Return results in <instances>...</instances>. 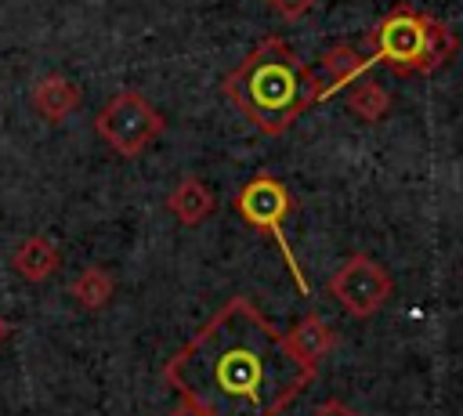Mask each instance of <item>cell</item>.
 <instances>
[{
  "mask_svg": "<svg viewBox=\"0 0 463 416\" xmlns=\"http://www.w3.org/2000/svg\"><path fill=\"white\" fill-rule=\"evenodd\" d=\"M166 383L206 416H282L315 362L250 297H232L166 362Z\"/></svg>",
  "mask_w": 463,
  "mask_h": 416,
  "instance_id": "6da1fadb",
  "label": "cell"
},
{
  "mask_svg": "<svg viewBox=\"0 0 463 416\" xmlns=\"http://www.w3.org/2000/svg\"><path fill=\"white\" fill-rule=\"evenodd\" d=\"M221 90L260 134L279 137L318 101V76L282 36L268 33L221 80Z\"/></svg>",
  "mask_w": 463,
  "mask_h": 416,
  "instance_id": "7a4b0ae2",
  "label": "cell"
},
{
  "mask_svg": "<svg viewBox=\"0 0 463 416\" xmlns=\"http://www.w3.org/2000/svg\"><path fill=\"white\" fill-rule=\"evenodd\" d=\"M365 47H369V61L387 65L394 76H416V72L427 76L456 58L459 36L441 18L412 4H394L365 33Z\"/></svg>",
  "mask_w": 463,
  "mask_h": 416,
  "instance_id": "3957f363",
  "label": "cell"
},
{
  "mask_svg": "<svg viewBox=\"0 0 463 416\" xmlns=\"http://www.w3.org/2000/svg\"><path fill=\"white\" fill-rule=\"evenodd\" d=\"M235 210H239V217H242L250 228H257L260 235L275 239V246H279V253H282V260H286V268H289V275H293V282H297V293H300V297H311V286H307V279H304V271H300V264H297V257H293L289 239H286V217L293 213V195H289V188H286L279 177H271V174H253V177L235 192Z\"/></svg>",
  "mask_w": 463,
  "mask_h": 416,
  "instance_id": "277c9868",
  "label": "cell"
},
{
  "mask_svg": "<svg viewBox=\"0 0 463 416\" xmlns=\"http://www.w3.org/2000/svg\"><path fill=\"white\" fill-rule=\"evenodd\" d=\"M166 119L163 112L141 94V90H119L105 101V109L94 116V134L119 156H141L159 134Z\"/></svg>",
  "mask_w": 463,
  "mask_h": 416,
  "instance_id": "5b68a950",
  "label": "cell"
},
{
  "mask_svg": "<svg viewBox=\"0 0 463 416\" xmlns=\"http://www.w3.org/2000/svg\"><path fill=\"white\" fill-rule=\"evenodd\" d=\"M391 275L369 253H351L329 279V297L340 300L351 318H373L391 300Z\"/></svg>",
  "mask_w": 463,
  "mask_h": 416,
  "instance_id": "8992f818",
  "label": "cell"
},
{
  "mask_svg": "<svg viewBox=\"0 0 463 416\" xmlns=\"http://www.w3.org/2000/svg\"><path fill=\"white\" fill-rule=\"evenodd\" d=\"M369 65H373V61L362 54V47H354V43H347V40L326 47L322 58H318V69H315V76H318V101L329 98L333 90H340V87L362 80Z\"/></svg>",
  "mask_w": 463,
  "mask_h": 416,
  "instance_id": "52a82bcc",
  "label": "cell"
},
{
  "mask_svg": "<svg viewBox=\"0 0 463 416\" xmlns=\"http://www.w3.org/2000/svg\"><path fill=\"white\" fill-rule=\"evenodd\" d=\"M80 101H83L80 87H76L69 76H61V72H47V76H40V80L33 83V109H36L47 123L69 119V116L80 109Z\"/></svg>",
  "mask_w": 463,
  "mask_h": 416,
  "instance_id": "ba28073f",
  "label": "cell"
},
{
  "mask_svg": "<svg viewBox=\"0 0 463 416\" xmlns=\"http://www.w3.org/2000/svg\"><path fill=\"white\" fill-rule=\"evenodd\" d=\"M213 192L199 181V177H181L174 188H170V195H166V210L184 224V228H195V224H203L210 213H213Z\"/></svg>",
  "mask_w": 463,
  "mask_h": 416,
  "instance_id": "9c48e42d",
  "label": "cell"
},
{
  "mask_svg": "<svg viewBox=\"0 0 463 416\" xmlns=\"http://www.w3.org/2000/svg\"><path fill=\"white\" fill-rule=\"evenodd\" d=\"M11 268H14L22 279H29V282H43V279H51V275L61 268V253H58V246H54L51 239L29 235V239H22V242L14 246Z\"/></svg>",
  "mask_w": 463,
  "mask_h": 416,
  "instance_id": "30bf717a",
  "label": "cell"
},
{
  "mask_svg": "<svg viewBox=\"0 0 463 416\" xmlns=\"http://www.w3.org/2000/svg\"><path fill=\"white\" fill-rule=\"evenodd\" d=\"M391 94H387V87L380 83V80H369V76H362V80H354L351 83V90H347V109L362 119V123H380L387 112H391Z\"/></svg>",
  "mask_w": 463,
  "mask_h": 416,
  "instance_id": "8fae6325",
  "label": "cell"
},
{
  "mask_svg": "<svg viewBox=\"0 0 463 416\" xmlns=\"http://www.w3.org/2000/svg\"><path fill=\"white\" fill-rule=\"evenodd\" d=\"M112 275L105 271V268H83L80 275H76V282L69 286V293H72V300L80 304V307H87V311H98V307H105L109 300H112Z\"/></svg>",
  "mask_w": 463,
  "mask_h": 416,
  "instance_id": "7c38bea8",
  "label": "cell"
},
{
  "mask_svg": "<svg viewBox=\"0 0 463 416\" xmlns=\"http://www.w3.org/2000/svg\"><path fill=\"white\" fill-rule=\"evenodd\" d=\"M289 340H293V344L300 347V355L311 358V362H318L326 351L336 347V333H333L318 315H304V322H297V326L289 329Z\"/></svg>",
  "mask_w": 463,
  "mask_h": 416,
  "instance_id": "4fadbf2b",
  "label": "cell"
},
{
  "mask_svg": "<svg viewBox=\"0 0 463 416\" xmlns=\"http://www.w3.org/2000/svg\"><path fill=\"white\" fill-rule=\"evenodd\" d=\"M282 18H289V22H297V18H304V14H311L315 11V4L318 0H268Z\"/></svg>",
  "mask_w": 463,
  "mask_h": 416,
  "instance_id": "5bb4252c",
  "label": "cell"
},
{
  "mask_svg": "<svg viewBox=\"0 0 463 416\" xmlns=\"http://www.w3.org/2000/svg\"><path fill=\"white\" fill-rule=\"evenodd\" d=\"M311 416H358V412H354L347 402H336V398H329V402H322V405H318Z\"/></svg>",
  "mask_w": 463,
  "mask_h": 416,
  "instance_id": "9a60e30c",
  "label": "cell"
},
{
  "mask_svg": "<svg viewBox=\"0 0 463 416\" xmlns=\"http://www.w3.org/2000/svg\"><path fill=\"white\" fill-rule=\"evenodd\" d=\"M166 416H206V412H203V409H195L192 402H181V405H177V409H170Z\"/></svg>",
  "mask_w": 463,
  "mask_h": 416,
  "instance_id": "2e32d148",
  "label": "cell"
},
{
  "mask_svg": "<svg viewBox=\"0 0 463 416\" xmlns=\"http://www.w3.org/2000/svg\"><path fill=\"white\" fill-rule=\"evenodd\" d=\"M7 336H11V322H7V318H4V315H0V344H4V340H7Z\"/></svg>",
  "mask_w": 463,
  "mask_h": 416,
  "instance_id": "e0dca14e",
  "label": "cell"
},
{
  "mask_svg": "<svg viewBox=\"0 0 463 416\" xmlns=\"http://www.w3.org/2000/svg\"><path fill=\"white\" fill-rule=\"evenodd\" d=\"M459 279H463V271H459Z\"/></svg>",
  "mask_w": 463,
  "mask_h": 416,
  "instance_id": "ac0fdd59",
  "label": "cell"
}]
</instances>
